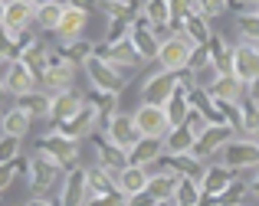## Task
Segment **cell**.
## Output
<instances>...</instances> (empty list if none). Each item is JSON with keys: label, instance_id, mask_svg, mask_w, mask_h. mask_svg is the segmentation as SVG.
Listing matches in <instances>:
<instances>
[{"label": "cell", "instance_id": "18", "mask_svg": "<svg viewBox=\"0 0 259 206\" xmlns=\"http://www.w3.org/2000/svg\"><path fill=\"white\" fill-rule=\"evenodd\" d=\"M82 180L85 177L82 174H76V177H69V187H66V206H76L79 200H82Z\"/></svg>", "mask_w": 259, "mask_h": 206}, {"label": "cell", "instance_id": "10", "mask_svg": "<svg viewBox=\"0 0 259 206\" xmlns=\"http://www.w3.org/2000/svg\"><path fill=\"white\" fill-rule=\"evenodd\" d=\"M89 72H92V79L99 82L102 88H108V92H115V88L121 85V82H118V75H115L108 66H102L99 59H89Z\"/></svg>", "mask_w": 259, "mask_h": 206}, {"label": "cell", "instance_id": "20", "mask_svg": "<svg viewBox=\"0 0 259 206\" xmlns=\"http://www.w3.org/2000/svg\"><path fill=\"white\" fill-rule=\"evenodd\" d=\"M227 137H230V128H213V131H210L207 137H203V147H217V144H220V141H227Z\"/></svg>", "mask_w": 259, "mask_h": 206}, {"label": "cell", "instance_id": "26", "mask_svg": "<svg viewBox=\"0 0 259 206\" xmlns=\"http://www.w3.org/2000/svg\"><path fill=\"white\" fill-rule=\"evenodd\" d=\"M10 177H13V167H4V170H0V187H7V180H10Z\"/></svg>", "mask_w": 259, "mask_h": 206}, {"label": "cell", "instance_id": "9", "mask_svg": "<svg viewBox=\"0 0 259 206\" xmlns=\"http://www.w3.org/2000/svg\"><path fill=\"white\" fill-rule=\"evenodd\" d=\"M26 20H30V4H26V0H13V4L4 7V23L10 26V30H20Z\"/></svg>", "mask_w": 259, "mask_h": 206}, {"label": "cell", "instance_id": "17", "mask_svg": "<svg viewBox=\"0 0 259 206\" xmlns=\"http://www.w3.org/2000/svg\"><path fill=\"white\" fill-rule=\"evenodd\" d=\"M132 150H135V167H141L145 161H151V157L158 154V141H148L145 137V144H135Z\"/></svg>", "mask_w": 259, "mask_h": 206}, {"label": "cell", "instance_id": "28", "mask_svg": "<svg viewBox=\"0 0 259 206\" xmlns=\"http://www.w3.org/2000/svg\"><path fill=\"white\" fill-rule=\"evenodd\" d=\"M26 4H39V7H43V4H50V0H26Z\"/></svg>", "mask_w": 259, "mask_h": 206}, {"label": "cell", "instance_id": "31", "mask_svg": "<svg viewBox=\"0 0 259 206\" xmlns=\"http://www.w3.org/2000/svg\"><path fill=\"white\" fill-rule=\"evenodd\" d=\"M256 20H259V17H256Z\"/></svg>", "mask_w": 259, "mask_h": 206}, {"label": "cell", "instance_id": "19", "mask_svg": "<svg viewBox=\"0 0 259 206\" xmlns=\"http://www.w3.org/2000/svg\"><path fill=\"white\" fill-rule=\"evenodd\" d=\"M59 7H53V4H43L39 7V23L43 26H53V30H56V23H59Z\"/></svg>", "mask_w": 259, "mask_h": 206}, {"label": "cell", "instance_id": "21", "mask_svg": "<svg viewBox=\"0 0 259 206\" xmlns=\"http://www.w3.org/2000/svg\"><path fill=\"white\" fill-rule=\"evenodd\" d=\"M13 150H17V137H10V134H7L4 141H0V161H10V157H13Z\"/></svg>", "mask_w": 259, "mask_h": 206}, {"label": "cell", "instance_id": "23", "mask_svg": "<svg viewBox=\"0 0 259 206\" xmlns=\"http://www.w3.org/2000/svg\"><path fill=\"white\" fill-rule=\"evenodd\" d=\"M200 10L207 13V17H213V13L223 10V0H200Z\"/></svg>", "mask_w": 259, "mask_h": 206}, {"label": "cell", "instance_id": "4", "mask_svg": "<svg viewBox=\"0 0 259 206\" xmlns=\"http://www.w3.org/2000/svg\"><path fill=\"white\" fill-rule=\"evenodd\" d=\"M108 134H112V141L118 144V147L132 150L135 144H138V131H135V121L125 118V115H115L112 125H108Z\"/></svg>", "mask_w": 259, "mask_h": 206}, {"label": "cell", "instance_id": "14", "mask_svg": "<svg viewBox=\"0 0 259 206\" xmlns=\"http://www.w3.org/2000/svg\"><path fill=\"white\" fill-rule=\"evenodd\" d=\"M194 141H197V134L194 131H174L171 137H167V150H174V154H181V150H190L194 147Z\"/></svg>", "mask_w": 259, "mask_h": 206}, {"label": "cell", "instance_id": "2", "mask_svg": "<svg viewBox=\"0 0 259 206\" xmlns=\"http://www.w3.org/2000/svg\"><path fill=\"white\" fill-rule=\"evenodd\" d=\"M190 39H184V36H171L164 46L158 49V59H161V66L167 69V72H174V69H184L190 63Z\"/></svg>", "mask_w": 259, "mask_h": 206}, {"label": "cell", "instance_id": "6", "mask_svg": "<svg viewBox=\"0 0 259 206\" xmlns=\"http://www.w3.org/2000/svg\"><path fill=\"white\" fill-rule=\"evenodd\" d=\"M174 92H177V88H174V79L164 72V75H154V79L148 82V88H145V98H148V105H161V108H164V101L171 98Z\"/></svg>", "mask_w": 259, "mask_h": 206}, {"label": "cell", "instance_id": "16", "mask_svg": "<svg viewBox=\"0 0 259 206\" xmlns=\"http://www.w3.org/2000/svg\"><path fill=\"white\" fill-rule=\"evenodd\" d=\"M236 92H240V79H236V75H223V79L213 85L217 98H236Z\"/></svg>", "mask_w": 259, "mask_h": 206}, {"label": "cell", "instance_id": "25", "mask_svg": "<svg viewBox=\"0 0 259 206\" xmlns=\"http://www.w3.org/2000/svg\"><path fill=\"white\" fill-rule=\"evenodd\" d=\"M148 13H151V17H158V23H164V20H167L164 4H151V7H148Z\"/></svg>", "mask_w": 259, "mask_h": 206}, {"label": "cell", "instance_id": "27", "mask_svg": "<svg viewBox=\"0 0 259 206\" xmlns=\"http://www.w3.org/2000/svg\"><path fill=\"white\" fill-rule=\"evenodd\" d=\"M253 95H256V101H259V79H253Z\"/></svg>", "mask_w": 259, "mask_h": 206}, {"label": "cell", "instance_id": "30", "mask_svg": "<svg viewBox=\"0 0 259 206\" xmlns=\"http://www.w3.org/2000/svg\"><path fill=\"white\" fill-rule=\"evenodd\" d=\"M0 23H4V4H0Z\"/></svg>", "mask_w": 259, "mask_h": 206}, {"label": "cell", "instance_id": "24", "mask_svg": "<svg viewBox=\"0 0 259 206\" xmlns=\"http://www.w3.org/2000/svg\"><path fill=\"white\" fill-rule=\"evenodd\" d=\"M223 187H227V174H223V170L210 174V183H207V190H223Z\"/></svg>", "mask_w": 259, "mask_h": 206}, {"label": "cell", "instance_id": "5", "mask_svg": "<svg viewBox=\"0 0 259 206\" xmlns=\"http://www.w3.org/2000/svg\"><path fill=\"white\" fill-rule=\"evenodd\" d=\"M82 26H85V10H79V7H66V10L59 13L56 33L63 39H76L79 33H82Z\"/></svg>", "mask_w": 259, "mask_h": 206}, {"label": "cell", "instance_id": "29", "mask_svg": "<svg viewBox=\"0 0 259 206\" xmlns=\"http://www.w3.org/2000/svg\"><path fill=\"white\" fill-rule=\"evenodd\" d=\"M30 206H50V203H43V200H36V203H30Z\"/></svg>", "mask_w": 259, "mask_h": 206}, {"label": "cell", "instance_id": "22", "mask_svg": "<svg viewBox=\"0 0 259 206\" xmlns=\"http://www.w3.org/2000/svg\"><path fill=\"white\" fill-rule=\"evenodd\" d=\"M72 112H79V101L76 98H63L56 105V115H63V118H66V115H72Z\"/></svg>", "mask_w": 259, "mask_h": 206}, {"label": "cell", "instance_id": "3", "mask_svg": "<svg viewBox=\"0 0 259 206\" xmlns=\"http://www.w3.org/2000/svg\"><path fill=\"white\" fill-rule=\"evenodd\" d=\"M233 75L236 79H246V82L259 79V49L240 46V49L233 53Z\"/></svg>", "mask_w": 259, "mask_h": 206}, {"label": "cell", "instance_id": "15", "mask_svg": "<svg viewBox=\"0 0 259 206\" xmlns=\"http://www.w3.org/2000/svg\"><path fill=\"white\" fill-rule=\"evenodd\" d=\"M148 183H151V180H148ZM177 190H181V183H177L174 177H158V180L151 183V193L158 196V200H167V196H174Z\"/></svg>", "mask_w": 259, "mask_h": 206}, {"label": "cell", "instance_id": "1", "mask_svg": "<svg viewBox=\"0 0 259 206\" xmlns=\"http://www.w3.org/2000/svg\"><path fill=\"white\" fill-rule=\"evenodd\" d=\"M132 121H135L138 137H148V141H158V137H164L171 131V121H167V115H164L161 105H141Z\"/></svg>", "mask_w": 259, "mask_h": 206}, {"label": "cell", "instance_id": "13", "mask_svg": "<svg viewBox=\"0 0 259 206\" xmlns=\"http://www.w3.org/2000/svg\"><path fill=\"white\" fill-rule=\"evenodd\" d=\"M164 115H167V121H171V128H177V125H181V118H184V112H187V101H184V95H171V98H167L164 101Z\"/></svg>", "mask_w": 259, "mask_h": 206}, {"label": "cell", "instance_id": "8", "mask_svg": "<svg viewBox=\"0 0 259 206\" xmlns=\"http://www.w3.org/2000/svg\"><path fill=\"white\" fill-rule=\"evenodd\" d=\"M118 183H121V190H125L128 196H135V193H141V190L148 187V174H145L141 167H135V164H132V167H125V170H121Z\"/></svg>", "mask_w": 259, "mask_h": 206}, {"label": "cell", "instance_id": "7", "mask_svg": "<svg viewBox=\"0 0 259 206\" xmlns=\"http://www.w3.org/2000/svg\"><path fill=\"white\" fill-rule=\"evenodd\" d=\"M227 164L230 167H249V164H259V144H230L227 147Z\"/></svg>", "mask_w": 259, "mask_h": 206}, {"label": "cell", "instance_id": "11", "mask_svg": "<svg viewBox=\"0 0 259 206\" xmlns=\"http://www.w3.org/2000/svg\"><path fill=\"white\" fill-rule=\"evenodd\" d=\"M7 85H10L13 92H30V85H33V75H30V69H23V66H13V69H10V75H7Z\"/></svg>", "mask_w": 259, "mask_h": 206}, {"label": "cell", "instance_id": "12", "mask_svg": "<svg viewBox=\"0 0 259 206\" xmlns=\"http://www.w3.org/2000/svg\"><path fill=\"white\" fill-rule=\"evenodd\" d=\"M26 125H30V115L20 112V108H17V112H10V115L4 118V131L10 134V137H20V134L26 131Z\"/></svg>", "mask_w": 259, "mask_h": 206}]
</instances>
